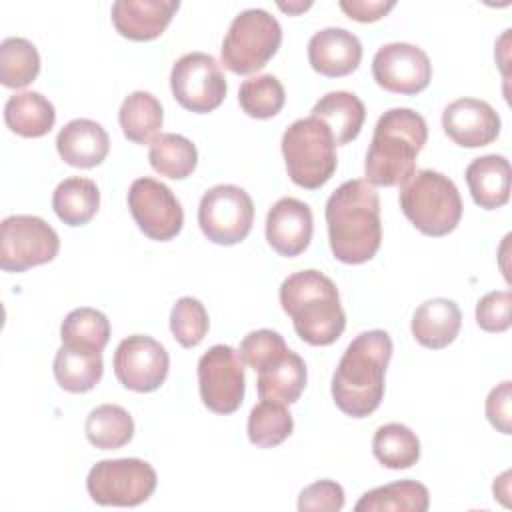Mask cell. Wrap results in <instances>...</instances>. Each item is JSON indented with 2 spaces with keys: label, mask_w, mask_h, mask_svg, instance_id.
Wrapping results in <instances>:
<instances>
[{
  "label": "cell",
  "mask_w": 512,
  "mask_h": 512,
  "mask_svg": "<svg viewBox=\"0 0 512 512\" xmlns=\"http://www.w3.org/2000/svg\"><path fill=\"white\" fill-rule=\"evenodd\" d=\"M312 6V2H278V8L288 12V14H300L304 10H308Z\"/></svg>",
  "instance_id": "obj_44"
},
{
  "label": "cell",
  "mask_w": 512,
  "mask_h": 512,
  "mask_svg": "<svg viewBox=\"0 0 512 512\" xmlns=\"http://www.w3.org/2000/svg\"><path fill=\"white\" fill-rule=\"evenodd\" d=\"M282 44L280 22L262 8H248L234 16L224 36L222 64L234 74L262 70Z\"/></svg>",
  "instance_id": "obj_7"
},
{
  "label": "cell",
  "mask_w": 512,
  "mask_h": 512,
  "mask_svg": "<svg viewBox=\"0 0 512 512\" xmlns=\"http://www.w3.org/2000/svg\"><path fill=\"white\" fill-rule=\"evenodd\" d=\"M56 150L60 158L74 168H94L108 156L110 138L102 124L88 118H76L60 128Z\"/></svg>",
  "instance_id": "obj_20"
},
{
  "label": "cell",
  "mask_w": 512,
  "mask_h": 512,
  "mask_svg": "<svg viewBox=\"0 0 512 512\" xmlns=\"http://www.w3.org/2000/svg\"><path fill=\"white\" fill-rule=\"evenodd\" d=\"M112 364L114 374L124 388L134 392H154L168 376L170 358L158 340L134 334L118 344Z\"/></svg>",
  "instance_id": "obj_14"
},
{
  "label": "cell",
  "mask_w": 512,
  "mask_h": 512,
  "mask_svg": "<svg viewBox=\"0 0 512 512\" xmlns=\"http://www.w3.org/2000/svg\"><path fill=\"white\" fill-rule=\"evenodd\" d=\"M4 122L18 136L40 138L52 130L56 122V110L52 102L40 92L24 90L6 100Z\"/></svg>",
  "instance_id": "obj_26"
},
{
  "label": "cell",
  "mask_w": 512,
  "mask_h": 512,
  "mask_svg": "<svg viewBox=\"0 0 512 512\" xmlns=\"http://www.w3.org/2000/svg\"><path fill=\"white\" fill-rule=\"evenodd\" d=\"M396 6L394 0H340L342 12L356 22H376Z\"/></svg>",
  "instance_id": "obj_42"
},
{
  "label": "cell",
  "mask_w": 512,
  "mask_h": 512,
  "mask_svg": "<svg viewBox=\"0 0 512 512\" xmlns=\"http://www.w3.org/2000/svg\"><path fill=\"white\" fill-rule=\"evenodd\" d=\"M208 312L198 298L182 296L170 312V332L184 348L198 346L208 334Z\"/></svg>",
  "instance_id": "obj_37"
},
{
  "label": "cell",
  "mask_w": 512,
  "mask_h": 512,
  "mask_svg": "<svg viewBox=\"0 0 512 512\" xmlns=\"http://www.w3.org/2000/svg\"><path fill=\"white\" fill-rule=\"evenodd\" d=\"M472 200L484 210H496L510 198V164L502 154L472 160L464 172Z\"/></svg>",
  "instance_id": "obj_23"
},
{
  "label": "cell",
  "mask_w": 512,
  "mask_h": 512,
  "mask_svg": "<svg viewBox=\"0 0 512 512\" xmlns=\"http://www.w3.org/2000/svg\"><path fill=\"white\" fill-rule=\"evenodd\" d=\"M198 388L204 406L216 414H232L244 400V366L228 344H214L198 360Z\"/></svg>",
  "instance_id": "obj_12"
},
{
  "label": "cell",
  "mask_w": 512,
  "mask_h": 512,
  "mask_svg": "<svg viewBox=\"0 0 512 512\" xmlns=\"http://www.w3.org/2000/svg\"><path fill=\"white\" fill-rule=\"evenodd\" d=\"M328 242L336 260L364 264L382 244L380 198L366 180H346L326 202Z\"/></svg>",
  "instance_id": "obj_1"
},
{
  "label": "cell",
  "mask_w": 512,
  "mask_h": 512,
  "mask_svg": "<svg viewBox=\"0 0 512 512\" xmlns=\"http://www.w3.org/2000/svg\"><path fill=\"white\" fill-rule=\"evenodd\" d=\"M128 208L138 228L158 242L172 240L184 224V210L172 190L154 178H136L128 190Z\"/></svg>",
  "instance_id": "obj_13"
},
{
  "label": "cell",
  "mask_w": 512,
  "mask_h": 512,
  "mask_svg": "<svg viewBox=\"0 0 512 512\" xmlns=\"http://www.w3.org/2000/svg\"><path fill=\"white\" fill-rule=\"evenodd\" d=\"M314 232L312 210L306 202L286 196L280 198L266 216V240L280 256L294 258L302 254Z\"/></svg>",
  "instance_id": "obj_17"
},
{
  "label": "cell",
  "mask_w": 512,
  "mask_h": 512,
  "mask_svg": "<svg viewBox=\"0 0 512 512\" xmlns=\"http://www.w3.org/2000/svg\"><path fill=\"white\" fill-rule=\"evenodd\" d=\"M86 438L100 450H116L126 446L134 436V420L118 404L96 406L84 424Z\"/></svg>",
  "instance_id": "obj_31"
},
{
  "label": "cell",
  "mask_w": 512,
  "mask_h": 512,
  "mask_svg": "<svg viewBox=\"0 0 512 512\" xmlns=\"http://www.w3.org/2000/svg\"><path fill=\"white\" fill-rule=\"evenodd\" d=\"M124 136L134 144H152L160 136L164 112L160 100L146 92L136 90L128 94L118 112Z\"/></svg>",
  "instance_id": "obj_27"
},
{
  "label": "cell",
  "mask_w": 512,
  "mask_h": 512,
  "mask_svg": "<svg viewBox=\"0 0 512 512\" xmlns=\"http://www.w3.org/2000/svg\"><path fill=\"white\" fill-rule=\"evenodd\" d=\"M238 102L250 118L266 120L282 110L286 102V92L276 76L260 74L242 82L238 90Z\"/></svg>",
  "instance_id": "obj_36"
},
{
  "label": "cell",
  "mask_w": 512,
  "mask_h": 512,
  "mask_svg": "<svg viewBox=\"0 0 512 512\" xmlns=\"http://www.w3.org/2000/svg\"><path fill=\"white\" fill-rule=\"evenodd\" d=\"M180 8L178 0H118L112 4L116 32L134 42L158 38Z\"/></svg>",
  "instance_id": "obj_18"
},
{
  "label": "cell",
  "mask_w": 512,
  "mask_h": 512,
  "mask_svg": "<svg viewBox=\"0 0 512 512\" xmlns=\"http://www.w3.org/2000/svg\"><path fill=\"white\" fill-rule=\"evenodd\" d=\"M400 210L426 236L450 234L462 218L456 184L436 170H416L400 188Z\"/></svg>",
  "instance_id": "obj_5"
},
{
  "label": "cell",
  "mask_w": 512,
  "mask_h": 512,
  "mask_svg": "<svg viewBox=\"0 0 512 512\" xmlns=\"http://www.w3.org/2000/svg\"><path fill=\"white\" fill-rule=\"evenodd\" d=\"M360 60L362 44L346 28H324L308 40V62L322 76H346L360 66Z\"/></svg>",
  "instance_id": "obj_19"
},
{
  "label": "cell",
  "mask_w": 512,
  "mask_h": 512,
  "mask_svg": "<svg viewBox=\"0 0 512 512\" xmlns=\"http://www.w3.org/2000/svg\"><path fill=\"white\" fill-rule=\"evenodd\" d=\"M254 220V202L250 194L234 184H218L204 192L198 206V224L202 234L220 246L242 242Z\"/></svg>",
  "instance_id": "obj_10"
},
{
  "label": "cell",
  "mask_w": 512,
  "mask_h": 512,
  "mask_svg": "<svg viewBox=\"0 0 512 512\" xmlns=\"http://www.w3.org/2000/svg\"><path fill=\"white\" fill-rule=\"evenodd\" d=\"M392 338L384 330L360 332L344 350L334 376V404L352 418L370 416L382 402Z\"/></svg>",
  "instance_id": "obj_2"
},
{
  "label": "cell",
  "mask_w": 512,
  "mask_h": 512,
  "mask_svg": "<svg viewBox=\"0 0 512 512\" xmlns=\"http://www.w3.org/2000/svg\"><path fill=\"white\" fill-rule=\"evenodd\" d=\"M372 452L382 466L390 470H404L418 462L420 440L408 426L388 422L374 432Z\"/></svg>",
  "instance_id": "obj_32"
},
{
  "label": "cell",
  "mask_w": 512,
  "mask_h": 512,
  "mask_svg": "<svg viewBox=\"0 0 512 512\" xmlns=\"http://www.w3.org/2000/svg\"><path fill=\"white\" fill-rule=\"evenodd\" d=\"M306 380L308 372L304 360L288 348L258 370L256 388L260 400L294 404L302 396Z\"/></svg>",
  "instance_id": "obj_22"
},
{
  "label": "cell",
  "mask_w": 512,
  "mask_h": 512,
  "mask_svg": "<svg viewBox=\"0 0 512 512\" xmlns=\"http://www.w3.org/2000/svg\"><path fill=\"white\" fill-rule=\"evenodd\" d=\"M60 250L56 230L40 216L14 214L0 226V268L4 272H24L52 262Z\"/></svg>",
  "instance_id": "obj_9"
},
{
  "label": "cell",
  "mask_w": 512,
  "mask_h": 512,
  "mask_svg": "<svg viewBox=\"0 0 512 512\" xmlns=\"http://www.w3.org/2000/svg\"><path fill=\"white\" fill-rule=\"evenodd\" d=\"M344 508V490L334 480H318L306 486L298 496L300 512H338Z\"/></svg>",
  "instance_id": "obj_40"
},
{
  "label": "cell",
  "mask_w": 512,
  "mask_h": 512,
  "mask_svg": "<svg viewBox=\"0 0 512 512\" xmlns=\"http://www.w3.org/2000/svg\"><path fill=\"white\" fill-rule=\"evenodd\" d=\"M100 206V192L96 182L82 176L62 180L52 194V208L66 226L88 224Z\"/></svg>",
  "instance_id": "obj_28"
},
{
  "label": "cell",
  "mask_w": 512,
  "mask_h": 512,
  "mask_svg": "<svg viewBox=\"0 0 512 512\" xmlns=\"http://www.w3.org/2000/svg\"><path fill=\"white\" fill-rule=\"evenodd\" d=\"M512 294L508 290H494L484 294L476 304V324L486 332H504L510 328Z\"/></svg>",
  "instance_id": "obj_39"
},
{
  "label": "cell",
  "mask_w": 512,
  "mask_h": 512,
  "mask_svg": "<svg viewBox=\"0 0 512 512\" xmlns=\"http://www.w3.org/2000/svg\"><path fill=\"white\" fill-rule=\"evenodd\" d=\"M282 156L290 180L306 190L324 186L338 166L334 136L314 116L298 118L284 130Z\"/></svg>",
  "instance_id": "obj_6"
},
{
  "label": "cell",
  "mask_w": 512,
  "mask_h": 512,
  "mask_svg": "<svg viewBox=\"0 0 512 512\" xmlns=\"http://www.w3.org/2000/svg\"><path fill=\"white\" fill-rule=\"evenodd\" d=\"M462 312L454 300L430 298L412 316V336L424 348L440 350L452 344L460 332Z\"/></svg>",
  "instance_id": "obj_21"
},
{
  "label": "cell",
  "mask_w": 512,
  "mask_h": 512,
  "mask_svg": "<svg viewBox=\"0 0 512 512\" xmlns=\"http://www.w3.org/2000/svg\"><path fill=\"white\" fill-rule=\"evenodd\" d=\"M40 72L36 46L20 36L4 38L0 44V82L6 88H26Z\"/></svg>",
  "instance_id": "obj_33"
},
{
  "label": "cell",
  "mask_w": 512,
  "mask_h": 512,
  "mask_svg": "<svg viewBox=\"0 0 512 512\" xmlns=\"http://www.w3.org/2000/svg\"><path fill=\"white\" fill-rule=\"evenodd\" d=\"M284 350H288V346L276 330L260 328L242 338L238 354L242 362H246L250 368L258 372L262 366H266L270 360L280 356Z\"/></svg>",
  "instance_id": "obj_38"
},
{
  "label": "cell",
  "mask_w": 512,
  "mask_h": 512,
  "mask_svg": "<svg viewBox=\"0 0 512 512\" xmlns=\"http://www.w3.org/2000/svg\"><path fill=\"white\" fill-rule=\"evenodd\" d=\"M486 418L502 434L512 432V382L504 380L486 398Z\"/></svg>",
  "instance_id": "obj_41"
},
{
  "label": "cell",
  "mask_w": 512,
  "mask_h": 512,
  "mask_svg": "<svg viewBox=\"0 0 512 512\" xmlns=\"http://www.w3.org/2000/svg\"><path fill=\"white\" fill-rule=\"evenodd\" d=\"M442 128L462 148H480L500 134V116L484 100L458 98L442 112Z\"/></svg>",
  "instance_id": "obj_16"
},
{
  "label": "cell",
  "mask_w": 512,
  "mask_h": 512,
  "mask_svg": "<svg viewBox=\"0 0 512 512\" xmlns=\"http://www.w3.org/2000/svg\"><path fill=\"white\" fill-rule=\"evenodd\" d=\"M60 338L64 344L84 346L102 352L110 340V322L106 314L96 308H74L62 320Z\"/></svg>",
  "instance_id": "obj_35"
},
{
  "label": "cell",
  "mask_w": 512,
  "mask_h": 512,
  "mask_svg": "<svg viewBox=\"0 0 512 512\" xmlns=\"http://www.w3.org/2000/svg\"><path fill=\"white\" fill-rule=\"evenodd\" d=\"M156 470L140 458L96 462L86 478L90 498L100 506H138L156 490Z\"/></svg>",
  "instance_id": "obj_8"
},
{
  "label": "cell",
  "mask_w": 512,
  "mask_h": 512,
  "mask_svg": "<svg viewBox=\"0 0 512 512\" xmlns=\"http://www.w3.org/2000/svg\"><path fill=\"white\" fill-rule=\"evenodd\" d=\"M52 370H54L56 382L66 392H72V394L88 392L102 378V370H104L102 352L62 342V346L54 356Z\"/></svg>",
  "instance_id": "obj_24"
},
{
  "label": "cell",
  "mask_w": 512,
  "mask_h": 512,
  "mask_svg": "<svg viewBox=\"0 0 512 512\" xmlns=\"http://www.w3.org/2000/svg\"><path fill=\"white\" fill-rule=\"evenodd\" d=\"M510 472H504L500 478H496V482H494V496H498L504 504H508L506 502V496H508V484H510Z\"/></svg>",
  "instance_id": "obj_43"
},
{
  "label": "cell",
  "mask_w": 512,
  "mask_h": 512,
  "mask_svg": "<svg viewBox=\"0 0 512 512\" xmlns=\"http://www.w3.org/2000/svg\"><path fill=\"white\" fill-rule=\"evenodd\" d=\"M148 160L160 176L184 180L196 170L198 150L186 136L164 132L150 144Z\"/></svg>",
  "instance_id": "obj_30"
},
{
  "label": "cell",
  "mask_w": 512,
  "mask_h": 512,
  "mask_svg": "<svg viewBox=\"0 0 512 512\" xmlns=\"http://www.w3.org/2000/svg\"><path fill=\"white\" fill-rule=\"evenodd\" d=\"M310 116L322 120L330 128L336 146H342L352 142L360 134L366 118V108L356 94L336 90L322 96L314 104Z\"/></svg>",
  "instance_id": "obj_25"
},
{
  "label": "cell",
  "mask_w": 512,
  "mask_h": 512,
  "mask_svg": "<svg viewBox=\"0 0 512 512\" xmlns=\"http://www.w3.org/2000/svg\"><path fill=\"white\" fill-rule=\"evenodd\" d=\"M372 76L384 90L412 96L428 88L432 64L422 48L408 42H390L376 50Z\"/></svg>",
  "instance_id": "obj_15"
},
{
  "label": "cell",
  "mask_w": 512,
  "mask_h": 512,
  "mask_svg": "<svg viewBox=\"0 0 512 512\" xmlns=\"http://www.w3.org/2000/svg\"><path fill=\"white\" fill-rule=\"evenodd\" d=\"M280 304L296 334L310 346H328L346 328L338 288L320 270L290 274L280 286Z\"/></svg>",
  "instance_id": "obj_4"
},
{
  "label": "cell",
  "mask_w": 512,
  "mask_h": 512,
  "mask_svg": "<svg viewBox=\"0 0 512 512\" xmlns=\"http://www.w3.org/2000/svg\"><path fill=\"white\" fill-rule=\"evenodd\" d=\"M430 506V492L416 480H398L378 486L362 494L356 502V512H426Z\"/></svg>",
  "instance_id": "obj_29"
},
{
  "label": "cell",
  "mask_w": 512,
  "mask_h": 512,
  "mask_svg": "<svg viewBox=\"0 0 512 512\" xmlns=\"http://www.w3.org/2000/svg\"><path fill=\"white\" fill-rule=\"evenodd\" d=\"M294 430V420L286 404L262 400L248 414V440L258 448L282 444Z\"/></svg>",
  "instance_id": "obj_34"
},
{
  "label": "cell",
  "mask_w": 512,
  "mask_h": 512,
  "mask_svg": "<svg viewBox=\"0 0 512 512\" xmlns=\"http://www.w3.org/2000/svg\"><path fill=\"white\" fill-rule=\"evenodd\" d=\"M170 88L182 108L196 114H208L224 102L226 78L214 56L188 52L174 62Z\"/></svg>",
  "instance_id": "obj_11"
},
{
  "label": "cell",
  "mask_w": 512,
  "mask_h": 512,
  "mask_svg": "<svg viewBox=\"0 0 512 512\" xmlns=\"http://www.w3.org/2000/svg\"><path fill=\"white\" fill-rule=\"evenodd\" d=\"M428 140L422 114L412 108L386 110L372 134L364 172L372 186H402L416 172V156Z\"/></svg>",
  "instance_id": "obj_3"
}]
</instances>
